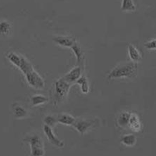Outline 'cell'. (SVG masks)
Wrapping results in <instances>:
<instances>
[{"label": "cell", "mask_w": 156, "mask_h": 156, "mask_svg": "<svg viewBox=\"0 0 156 156\" xmlns=\"http://www.w3.org/2000/svg\"><path fill=\"white\" fill-rule=\"evenodd\" d=\"M92 122L82 119L76 120L73 126L76 130L81 134H83L91 126Z\"/></svg>", "instance_id": "7"}, {"label": "cell", "mask_w": 156, "mask_h": 156, "mask_svg": "<svg viewBox=\"0 0 156 156\" xmlns=\"http://www.w3.org/2000/svg\"><path fill=\"white\" fill-rule=\"evenodd\" d=\"M130 118L129 115L127 113H123L122 114L119 119V124L122 126H126L129 122Z\"/></svg>", "instance_id": "16"}, {"label": "cell", "mask_w": 156, "mask_h": 156, "mask_svg": "<svg viewBox=\"0 0 156 156\" xmlns=\"http://www.w3.org/2000/svg\"><path fill=\"white\" fill-rule=\"evenodd\" d=\"M146 47L149 49H154L156 48V41L153 40L148 42L145 45Z\"/></svg>", "instance_id": "18"}, {"label": "cell", "mask_w": 156, "mask_h": 156, "mask_svg": "<svg viewBox=\"0 0 156 156\" xmlns=\"http://www.w3.org/2000/svg\"><path fill=\"white\" fill-rule=\"evenodd\" d=\"M15 113L18 117H22L27 114V111L21 107H17L15 110Z\"/></svg>", "instance_id": "17"}, {"label": "cell", "mask_w": 156, "mask_h": 156, "mask_svg": "<svg viewBox=\"0 0 156 156\" xmlns=\"http://www.w3.org/2000/svg\"><path fill=\"white\" fill-rule=\"evenodd\" d=\"M130 57L133 61H138L141 58V56L137 50L132 45H129L128 47Z\"/></svg>", "instance_id": "12"}, {"label": "cell", "mask_w": 156, "mask_h": 156, "mask_svg": "<svg viewBox=\"0 0 156 156\" xmlns=\"http://www.w3.org/2000/svg\"><path fill=\"white\" fill-rule=\"evenodd\" d=\"M57 119V122L59 123L68 126L73 125L76 120L73 116L66 113L59 114Z\"/></svg>", "instance_id": "8"}, {"label": "cell", "mask_w": 156, "mask_h": 156, "mask_svg": "<svg viewBox=\"0 0 156 156\" xmlns=\"http://www.w3.org/2000/svg\"><path fill=\"white\" fill-rule=\"evenodd\" d=\"M43 130L47 138L51 144L59 148L64 146V143L55 136L51 127L45 125Z\"/></svg>", "instance_id": "5"}, {"label": "cell", "mask_w": 156, "mask_h": 156, "mask_svg": "<svg viewBox=\"0 0 156 156\" xmlns=\"http://www.w3.org/2000/svg\"><path fill=\"white\" fill-rule=\"evenodd\" d=\"M44 122L46 125L51 128L55 126L57 122V119L54 116L48 115L46 116L44 119Z\"/></svg>", "instance_id": "15"}, {"label": "cell", "mask_w": 156, "mask_h": 156, "mask_svg": "<svg viewBox=\"0 0 156 156\" xmlns=\"http://www.w3.org/2000/svg\"><path fill=\"white\" fill-rule=\"evenodd\" d=\"M82 76L81 70L79 67H76L71 70L63 77L68 82L71 84L76 83Z\"/></svg>", "instance_id": "6"}, {"label": "cell", "mask_w": 156, "mask_h": 156, "mask_svg": "<svg viewBox=\"0 0 156 156\" xmlns=\"http://www.w3.org/2000/svg\"><path fill=\"white\" fill-rule=\"evenodd\" d=\"M48 101L46 97L41 95H36L33 97L31 99V103L34 106L42 105Z\"/></svg>", "instance_id": "9"}, {"label": "cell", "mask_w": 156, "mask_h": 156, "mask_svg": "<svg viewBox=\"0 0 156 156\" xmlns=\"http://www.w3.org/2000/svg\"><path fill=\"white\" fill-rule=\"evenodd\" d=\"M136 141V139L135 136L133 134H128L125 136L122 140L123 144L129 147L134 146Z\"/></svg>", "instance_id": "11"}, {"label": "cell", "mask_w": 156, "mask_h": 156, "mask_svg": "<svg viewBox=\"0 0 156 156\" xmlns=\"http://www.w3.org/2000/svg\"><path fill=\"white\" fill-rule=\"evenodd\" d=\"M135 65L127 63L121 65L115 69L109 74L110 79L129 76L134 74L136 70Z\"/></svg>", "instance_id": "1"}, {"label": "cell", "mask_w": 156, "mask_h": 156, "mask_svg": "<svg viewBox=\"0 0 156 156\" xmlns=\"http://www.w3.org/2000/svg\"><path fill=\"white\" fill-rule=\"evenodd\" d=\"M25 76L29 84L33 88L41 90L44 87L45 83L44 80L35 70Z\"/></svg>", "instance_id": "4"}, {"label": "cell", "mask_w": 156, "mask_h": 156, "mask_svg": "<svg viewBox=\"0 0 156 156\" xmlns=\"http://www.w3.org/2000/svg\"><path fill=\"white\" fill-rule=\"evenodd\" d=\"M55 40L60 44L67 47L71 46L73 41L72 39L68 37H59L56 38Z\"/></svg>", "instance_id": "13"}, {"label": "cell", "mask_w": 156, "mask_h": 156, "mask_svg": "<svg viewBox=\"0 0 156 156\" xmlns=\"http://www.w3.org/2000/svg\"><path fill=\"white\" fill-rule=\"evenodd\" d=\"M32 156H43L45 154L44 142L42 138L34 135L29 139Z\"/></svg>", "instance_id": "3"}, {"label": "cell", "mask_w": 156, "mask_h": 156, "mask_svg": "<svg viewBox=\"0 0 156 156\" xmlns=\"http://www.w3.org/2000/svg\"><path fill=\"white\" fill-rule=\"evenodd\" d=\"M122 9L123 10H134L135 6L131 0H125L123 1Z\"/></svg>", "instance_id": "14"}, {"label": "cell", "mask_w": 156, "mask_h": 156, "mask_svg": "<svg viewBox=\"0 0 156 156\" xmlns=\"http://www.w3.org/2000/svg\"><path fill=\"white\" fill-rule=\"evenodd\" d=\"M79 85L81 91L84 94H87L89 90V87L86 77L84 76H81L80 79L76 83Z\"/></svg>", "instance_id": "10"}, {"label": "cell", "mask_w": 156, "mask_h": 156, "mask_svg": "<svg viewBox=\"0 0 156 156\" xmlns=\"http://www.w3.org/2000/svg\"><path fill=\"white\" fill-rule=\"evenodd\" d=\"M71 85L65 80L63 77L56 82L55 91V97L57 100H62L67 96Z\"/></svg>", "instance_id": "2"}]
</instances>
